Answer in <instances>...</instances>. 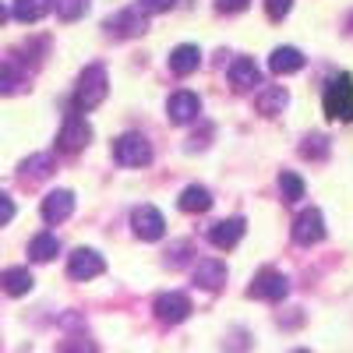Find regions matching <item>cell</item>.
<instances>
[{"instance_id":"6da1fadb","label":"cell","mask_w":353,"mask_h":353,"mask_svg":"<svg viewBox=\"0 0 353 353\" xmlns=\"http://www.w3.org/2000/svg\"><path fill=\"white\" fill-rule=\"evenodd\" d=\"M110 92V78H106V68L103 64H92L85 68L81 78H78V88H74V110H96Z\"/></svg>"},{"instance_id":"7a4b0ae2","label":"cell","mask_w":353,"mask_h":353,"mask_svg":"<svg viewBox=\"0 0 353 353\" xmlns=\"http://www.w3.org/2000/svg\"><path fill=\"white\" fill-rule=\"evenodd\" d=\"M325 113L332 121H353V78L346 71L325 85Z\"/></svg>"},{"instance_id":"3957f363","label":"cell","mask_w":353,"mask_h":353,"mask_svg":"<svg viewBox=\"0 0 353 353\" xmlns=\"http://www.w3.org/2000/svg\"><path fill=\"white\" fill-rule=\"evenodd\" d=\"M113 159L121 166H145L152 159V149L141 134H121L113 141Z\"/></svg>"},{"instance_id":"277c9868","label":"cell","mask_w":353,"mask_h":353,"mask_svg":"<svg viewBox=\"0 0 353 353\" xmlns=\"http://www.w3.org/2000/svg\"><path fill=\"white\" fill-rule=\"evenodd\" d=\"M88 141H92V128H88V121L78 117V113H68L61 134H57V149L61 152H78V149H85Z\"/></svg>"},{"instance_id":"5b68a950","label":"cell","mask_w":353,"mask_h":353,"mask_svg":"<svg viewBox=\"0 0 353 353\" xmlns=\"http://www.w3.org/2000/svg\"><path fill=\"white\" fill-rule=\"evenodd\" d=\"M293 241L301 248H311V244H321L325 241V216L318 209H304L297 219H293Z\"/></svg>"},{"instance_id":"8992f818","label":"cell","mask_w":353,"mask_h":353,"mask_svg":"<svg viewBox=\"0 0 353 353\" xmlns=\"http://www.w3.org/2000/svg\"><path fill=\"white\" fill-rule=\"evenodd\" d=\"M103 272H106V261H103L99 251H92V248H78V251H71V261H68V276H71V279L85 283V279L103 276Z\"/></svg>"},{"instance_id":"52a82bcc","label":"cell","mask_w":353,"mask_h":353,"mask_svg":"<svg viewBox=\"0 0 353 353\" xmlns=\"http://www.w3.org/2000/svg\"><path fill=\"white\" fill-rule=\"evenodd\" d=\"M191 301L184 297V293H159L156 297V318L166 321V325H181V321L191 314Z\"/></svg>"},{"instance_id":"ba28073f","label":"cell","mask_w":353,"mask_h":353,"mask_svg":"<svg viewBox=\"0 0 353 353\" xmlns=\"http://www.w3.org/2000/svg\"><path fill=\"white\" fill-rule=\"evenodd\" d=\"M286 290H290V283H286L283 272L265 269V272H258L254 283H251V297H258V301H283Z\"/></svg>"},{"instance_id":"9c48e42d","label":"cell","mask_w":353,"mask_h":353,"mask_svg":"<svg viewBox=\"0 0 353 353\" xmlns=\"http://www.w3.org/2000/svg\"><path fill=\"white\" fill-rule=\"evenodd\" d=\"M131 223H134V233H138L141 241H159L163 233H166V223H163L159 209H152V205H138Z\"/></svg>"},{"instance_id":"30bf717a","label":"cell","mask_w":353,"mask_h":353,"mask_svg":"<svg viewBox=\"0 0 353 353\" xmlns=\"http://www.w3.org/2000/svg\"><path fill=\"white\" fill-rule=\"evenodd\" d=\"M106 28H110L113 36H141L145 28H149V21H145V11L141 8H128L121 14L106 18Z\"/></svg>"},{"instance_id":"8fae6325","label":"cell","mask_w":353,"mask_h":353,"mask_svg":"<svg viewBox=\"0 0 353 353\" xmlns=\"http://www.w3.org/2000/svg\"><path fill=\"white\" fill-rule=\"evenodd\" d=\"M166 113L173 124H191L194 117L201 113V99L194 92H173L170 103H166Z\"/></svg>"},{"instance_id":"7c38bea8","label":"cell","mask_w":353,"mask_h":353,"mask_svg":"<svg viewBox=\"0 0 353 353\" xmlns=\"http://www.w3.org/2000/svg\"><path fill=\"white\" fill-rule=\"evenodd\" d=\"M241 237H244V219H219L216 226H209V241H212V248H219V251H226V248H237L241 244Z\"/></svg>"},{"instance_id":"4fadbf2b","label":"cell","mask_w":353,"mask_h":353,"mask_svg":"<svg viewBox=\"0 0 353 353\" xmlns=\"http://www.w3.org/2000/svg\"><path fill=\"white\" fill-rule=\"evenodd\" d=\"M74 212V194L71 191H50L46 198H43V219L46 223H64L68 216Z\"/></svg>"},{"instance_id":"5bb4252c","label":"cell","mask_w":353,"mask_h":353,"mask_svg":"<svg viewBox=\"0 0 353 353\" xmlns=\"http://www.w3.org/2000/svg\"><path fill=\"white\" fill-rule=\"evenodd\" d=\"M194 283H198L201 290H219V286L226 283V265L216 261V258L198 261V265H194Z\"/></svg>"},{"instance_id":"9a60e30c","label":"cell","mask_w":353,"mask_h":353,"mask_svg":"<svg viewBox=\"0 0 353 353\" xmlns=\"http://www.w3.org/2000/svg\"><path fill=\"white\" fill-rule=\"evenodd\" d=\"M286 103H290V96H286L283 85H269V88H261V92L254 96V106H258V113H265V117L283 113Z\"/></svg>"},{"instance_id":"2e32d148","label":"cell","mask_w":353,"mask_h":353,"mask_svg":"<svg viewBox=\"0 0 353 353\" xmlns=\"http://www.w3.org/2000/svg\"><path fill=\"white\" fill-rule=\"evenodd\" d=\"M230 81H233V88H254L261 81V71L251 57H237V61L230 64Z\"/></svg>"},{"instance_id":"e0dca14e","label":"cell","mask_w":353,"mask_h":353,"mask_svg":"<svg viewBox=\"0 0 353 353\" xmlns=\"http://www.w3.org/2000/svg\"><path fill=\"white\" fill-rule=\"evenodd\" d=\"M198 64H201V50L191 46V43L176 46V50L170 53V71H173V74H191V71H198Z\"/></svg>"},{"instance_id":"ac0fdd59","label":"cell","mask_w":353,"mask_h":353,"mask_svg":"<svg viewBox=\"0 0 353 353\" xmlns=\"http://www.w3.org/2000/svg\"><path fill=\"white\" fill-rule=\"evenodd\" d=\"M269 68H272L276 74H293V71L304 68V53L293 50V46H279V50H272V57H269Z\"/></svg>"},{"instance_id":"d6986e66","label":"cell","mask_w":353,"mask_h":353,"mask_svg":"<svg viewBox=\"0 0 353 353\" xmlns=\"http://www.w3.org/2000/svg\"><path fill=\"white\" fill-rule=\"evenodd\" d=\"M50 8H57V0H14L11 4V18H18V21H39Z\"/></svg>"},{"instance_id":"ffe728a7","label":"cell","mask_w":353,"mask_h":353,"mask_svg":"<svg viewBox=\"0 0 353 353\" xmlns=\"http://www.w3.org/2000/svg\"><path fill=\"white\" fill-rule=\"evenodd\" d=\"M176 205H181L184 212H209L212 209V194H209V188L191 184V188H184V194H181Z\"/></svg>"},{"instance_id":"44dd1931","label":"cell","mask_w":353,"mask_h":353,"mask_svg":"<svg viewBox=\"0 0 353 353\" xmlns=\"http://www.w3.org/2000/svg\"><path fill=\"white\" fill-rule=\"evenodd\" d=\"M57 251H61V241H57L53 233H39V237H32V244H28V258L32 261H50Z\"/></svg>"},{"instance_id":"7402d4cb","label":"cell","mask_w":353,"mask_h":353,"mask_svg":"<svg viewBox=\"0 0 353 353\" xmlns=\"http://www.w3.org/2000/svg\"><path fill=\"white\" fill-rule=\"evenodd\" d=\"M32 272H28V269H8L4 272V290L11 293V297H21V293H28V290H32Z\"/></svg>"},{"instance_id":"603a6c76","label":"cell","mask_w":353,"mask_h":353,"mask_svg":"<svg viewBox=\"0 0 353 353\" xmlns=\"http://www.w3.org/2000/svg\"><path fill=\"white\" fill-rule=\"evenodd\" d=\"M279 191H283V201H301L304 198V181L297 173H279Z\"/></svg>"},{"instance_id":"cb8c5ba5","label":"cell","mask_w":353,"mask_h":353,"mask_svg":"<svg viewBox=\"0 0 353 353\" xmlns=\"http://www.w3.org/2000/svg\"><path fill=\"white\" fill-rule=\"evenodd\" d=\"M88 8V0H57V14H61L64 21H78Z\"/></svg>"},{"instance_id":"d4e9b609","label":"cell","mask_w":353,"mask_h":353,"mask_svg":"<svg viewBox=\"0 0 353 353\" xmlns=\"http://www.w3.org/2000/svg\"><path fill=\"white\" fill-rule=\"evenodd\" d=\"M61 353H96V346L88 343L85 336H74V339H64L61 343Z\"/></svg>"},{"instance_id":"484cf974","label":"cell","mask_w":353,"mask_h":353,"mask_svg":"<svg viewBox=\"0 0 353 353\" xmlns=\"http://www.w3.org/2000/svg\"><path fill=\"white\" fill-rule=\"evenodd\" d=\"M301 152H304L307 159H311V156H314V159H318V156H325V152H329V138H321V134H314V138H307V145H304V149H301Z\"/></svg>"},{"instance_id":"4316f807","label":"cell","mask_w":353,"mask_h":353,"mask_svg":"<svg viewBox=\"0 0 353 353\" xmlns=\"http://www.w3.org/2000/svg\"><path fill=\"white\" fill-rule=\"evenodd\" d=\"M290 8H293V0H265V11H269L272 21H283L290 14Z\"/></svg>"},{"instance_id":"83f0119b","label":"cell","mask_w":353,"mask_h":353,"mask_svg":"<svg viewBox=\"0 0 353 353\" xmlns=\"http://www.w3.org/2000/svg\"><path fill=\"white\" fill-rule=\"evenodd\" d=\"M176 4V0H138V8L145 11V14H163V11H170Z\"/></svg>"},{"instance_id":"f1b7e54d","label":"cell","mask_w":353,"mask_h":353,"mask_svg":"<svg viewBox=\"0 0 353 353\" xmlns=\"http://www.w3.org/2000/svg\"><path fill=\"white\" fill-rule=\"evenodd\" d=\"M248 4H251V0H216V8L226 11V14H237V11H244Z\"/></svg>"},{"instance_id":"f546056e","label":"cell","mask_w":353,"mask_h":353,"mask_svg":"<svg viewBox=\"0 0 353 353\" xmlns=\"http://www.w3.org/2000/svg\"><path fill=\"white\" fill-rule=\"evenodd\" d=\"M0 219H4V226L14 219V205H11V198H4V212H0Z\"/></svg>"},{"instance_id":"4dcf8cb0","label":"cell","mask_w":353,"mask_h":353,"mask_svg":"<svg viewBox=\"0 0 353 353\" xmlns=\"http://www.w3.org/2000/svg\"><path fill=\"white\" fill-rule=\"evenodd\" d=\"M293 353H311V350H293Z\"/></svg>"}]
</instances>
